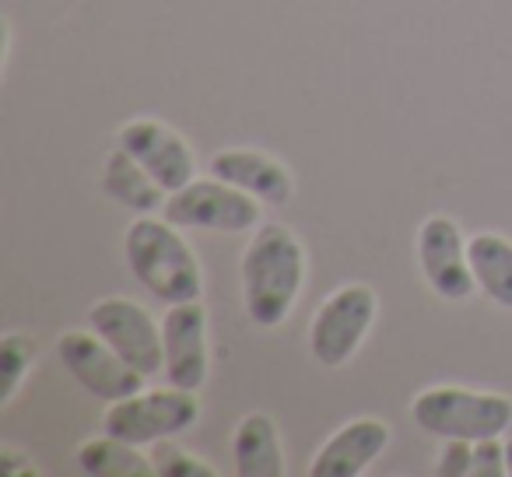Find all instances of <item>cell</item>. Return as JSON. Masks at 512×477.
Returning <instances> with one entry per match:
<instances>
[{
	"instance_id": "e0dca14e",
	"label": "cell",
	"mask_w": 512,
	"mask_h": 477,
	"mask_svg": "<svg viewBox=\"0 0 512 477\" xmlns=\"http://www.w3.org/2000/svg\"><path fill=\"white\" fill-rule=\"evenodd\" d=\"M78 467L92 477H151L155 460L141 456V446L123 442L116 435L102 432L99 439L85 442L78 449Z\"/></svg>"
},
{
	"instance_id": "30bf717a",
	"label": "cell",
	"mask_w": 512,
	"mask_h": 477,
	"mask_svg": "<svg viewBox=\"0 0 512 477\" xmlns=\"http://www.w3.org/2000/svg\"><path fill=\"white\" fill-rule=\"evenodd\" d=\"M162 348H165V376L176 390L197 393L207 383L211 355H207V309L197 302L169 306L162 320Z\"/></svg>"
},
{
	"instance_id": "6da1fadb",
	"label": "cell",
	"mask_w": 512,
	"mask_h": 477,
	"mask_svg": "<svg viewBox=\"0 0 512 477\" xmlns=\"http://www.w3.org/2000/svg\"><path fill=\"white\" fill-rule=\"evenodd\" d=\"M242 309L253 327H281L306 285V250L285 225H256L242 250Z\"/></svg>"
},
{
	"instance_id": "8992f818",
	"label": "cell",
	"mask_w": 512,
	"mask_h": 477,
	"mask_svg": "<svg viewBox=\"0 0 512 477\" xmlns=\"http://www.w3.org/2000/svg\"><path fill=\"white\" fill-rule=\"evenodd\" d=\"M200 418V404L190 390H151L134 393L106 407L102 414V432L116 435L134 446H158L165 439H176L179 432L193 428Z\"/></svg>"
},
{
	"instance_id": "ba28073f",
	"label": "cell",
	"mask_w": 512,
	"mask_h": 477,
	"mask_svg": "<svg viewBox=\"0 0 512 477\" xmlns=\"http://www.w3.org/2000/svg\"><path fill=\"white\" fill-rule=\"evenodd\" d=\"M57 358L74 376V383L92 393L102 404H116L123 397L141 393L144 379L134 365H127L92 327L88 330H64L57 341Z\"/></svg>"
},
{
	"instance_id": "8fae6325",
	"label": "cell",
	"mask_w": 512,
	"mask_h": 477,
	"mask_svg": "<svg viewBox=\"0 0 512 477\" xmlns=\"http://www.w3.org/2000/svg\"><path fill=\"white\" fill-rule=\"evenodd\" d=\"M116 144L127 148L144 169L151 172L158 186H165L169 193L183 190L186 183L197 179V162H193V151L183 137L172 127L158 120H130L120 127Z\"/></svg>"
},
{
	"instance_id": "ffe728a7",
	"label": "cell",
	"mask_w": 512,
	"mask_h": 477,
	"mask_svg": "<svg viewBox=\"0 0 512 477\" xmlns=\"http://www.w3.org/2000/svg\"><path fill=\"white\" fill-rule=\"evenodd\" d=\"M470 467H474V442L467 439H442L439 449V477H470Z\"/></svg>"
},
{
	"instance_id": "44dd1931",
	"label": "cell",
	"mask_w": 512,
	"mask_h": 477,
	"mask_svg": "<svg viewBox=\"0 0 512 477\" xmlns=\"http://www.w3.org/2000/svg\"><path fill=\"white\" fill-rule=\"evenodd\" d=\"M470 477H509V470H505L502 435L474 442V467H470Z\"/></svg>"
},
{
	"instance_id": "277c9868",
	"label": "cell",
	"mask_w": 512,
	"mask_h": 477,
	"mask_svg": "<svg viewBox=\"0 0 512 477\" xmlns=\"http://www.w3.org/2000/svg\"><path fill=\"white\" fill-rule=\"evenodd\" d=\"M264 214V204L249 197L246 190L225 183V179H193L183 190L169 193L162 207V218L172 221L176 228H197V232H253Z\"/></svg>"
},
{
	"instance_id": "52a82bcc",
	"label": "cell",
	"mask_w": 512,
	"mask_h": 477,
	"mask_svg": "<svg viewBox=\"0 0 512 477\" xmlns=\"http://www.w3.org/2000/svg\"><path fill=\"white\" fill-rule=\"evenodd\" d=\"M88 327L116 351L127 365H134L141 376H158L165 369L162 348V323L134 299L109 295L92 302L88 309Z\"/></svg>"
},
{
	"instance_id": "3957f363",
	"label": "cell",
	"mask_w": 512,
	"mask_h": 477,
	"mask_svg": "<svg viewBox=\"0 0 512 477\" xmlns=\"http://www.w3.org/2000/svg\"><path fill=\"white\" fill-rule=\"evenodd\" d=\"M411 418L435 439H495L509 432L512 400L502 393H477L463 386H428L411 400Z\"/></svg>"
},
{
	"instance_id": "7a4b0ae2",
	"label": "cell",
	"mask_w": 512,
	"mask_h": 477,
	"mask_svg": "<svg viewBox=\"0 0 512 477\" xmlns=\"http://www.w3.org/2000/svg\"><path fill=\"white\" fill-rule=\"evenodd\" d=\"M123 257L134 281L165 306L197 302L204 292V271L179 228L155 214H137L123 235Z\"/></svg>"
},
{
	"instance_id": "2e32d148",
	"label": "cell",
	"mask_w": 512,
	"mask_h": 477,
	"mask_svg": "<svg viewBox=\"0 0 512 477\" xmlns=\"http://www.w3.org/2000/svg\"><path fill=\"white\" fill-rule=\"evenodd\" d=\"M467 253L477 288L512 313V243L498 232H481L467 243Z\"/></svg>"
},
{
	"instance_id": "7c38bea8",
	"label": "cell",
	"mask_w": 512,
	"mask_h": 477,
	"mask_svg": "<svg viewBox=\"0 0 512 477\" xmlns=\"http://www.w3.org/2000/svg\"><path fill=\"white\" fill-rule=\"evenodd\" d=\"M390 446V425L379 418H355L341 425L309 463V477H362Z\"/></svg>"
},
{
	"instance_id": "5b68a950",
	"label": "cell",
	"mask_w": 512,
	"mask_h": 477,
	"mask_svg": "<svg viewBox=\"0 0 512 477\" xmlns=\"http://www.w3.org/2000/svg\"><path fill=\"white\" fill-rule=\"evenodd\" d=\"M376 292L369 285H344L320 302L313 323H309V355L323 369H341L355 358L362 341L376 323Z\"/></svg>"
},
{
	"instance_id": "ac0fdd59",
	"label": "cell",
	"mask_w": 512,
	"mask_h": 477,
	"mask_svg": "<svg viewBox=\"0 0 512 477\" xmlns=\"http://www.w3.org/2000/svg\"><path fill=\"white\" fill-rule=\"evenodd\" d=\"M39 348L29 334H4L0 337V404L8 407L18 397Z\"/></svg>"
},
{
	"instance_id": "d6986e66",
	"label": "cell",
	"mask_w": 512,
	"mask_h": 477,
	"mask_svg": "<svg viewBox=\"0 0 512 477\" xmlns=\"http://www.w3.org/2000/svg\"><path fill=\"white\" fill-rule=\"evenodd\" d=\"M151 460H155L158 477H218V470H214L211 463H204L200 456L186 453V449H179V446H169V439L158 442Z\"/></svg>"
},
{
	"instance_id": "5bb4252c",
	"label": "cell",
	"mask_w": 512,
	"mask_h": 477,
	"mask_svg": "<svg viewBox=\"0 0 512 477\" xmlns=\"http://www.w3.org/2000/svg\"><path fill=\"white\" fill-rule=\"evenodd\" d=\"M232 463L239 477H281L285 453H281L278 425L271 414H246L232 435Z\"/></svg>"
},
{
	"instance_id": "9c48e42d",
	"label": "cell",
	"mask_w": 512,
	"mask_h": 477,
	"mask_svg": "<svg viewBox=\"0 0 512 477\" xmlns=\"http://www.w3.org/2000/svg\"><path fill=\"white\" fill-rule=\"evenodd\" d=\"M418 260L421 274H425L428 288L439 299L460 302L470 299L477 288L474 271H470V253L463 243V232L453 218L446 214H432L421 221L418 228Z\"/></svg>"
},
{
	"instance_id": "7402d4cb",
	"label": "cell",
	"mask_w": 512,
	"mask_h": 477,
	"mask_svg": "<svg viewBox=\"0 0 512 477\" xmlns=\"http://www.w3.org/2000/svg\"><path fill=\"white\" fill-rule=\"evenodd\" d=\"M505 470H509V477H512V439L505 442Z\"/></svg>"
},
{
	"instance_id": "4fadbf2b",
	"label": "cell",
	"mask_w": 512,
	"mask_h": 477,
	"mask_svg": "<svg viewBox=\"0 0 512 477\" xmlns=\"http://www.w3.org/2000/svg\"><path fill=\"white\" fill-rule=\"evenodd\" d=\"M207 172L225 183L246 190L249 197H256L267 207H281L292 200L295 193V179L278 158L264 155V151H246V148H228L211 155Z\"/></svg>"
},
{
	"instance_id": "9a60e30c",
	"label": "cell",
	"mask_w": 512,
	"mask_h": 477,
	"mask_svg": "<svg viewBox=\"0 0 512 477\" xmlns=\"http://www.w3.org/2000/svg\"><path fill=\"white\" fill-rule=\"evenodd\" d=\"M102 190L134 214H155L169 200V190L158 186L151 172L120 144H116V151H109L106 165H102Z\"/></svg>"
}]
</instances>
